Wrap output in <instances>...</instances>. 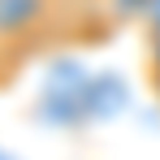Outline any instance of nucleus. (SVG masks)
Wrapping results in <instances>:
<instances>
[{
	"mask_svg": "<svg viewBox=\"0 0 160 160\" xmlns=\"http://www.w3.org/2000/svg\"><path fill=\"white\" fill-rule=\"evenodd\" d=\"M61 0H0V61L18 65L52 30Z\"/></svg>",
	"mask_w": 160,
	"mask_h": 160,
	"instance_id": "f257e3e1",
	"label": "nucleus"
},
{
	"mask_svg": "<svg viewBox=\"0 0 160 160\" xmlns=\"http://www.w3.org/2000/svg\"><path fill=\"white\" fill-rule=\"evenodd\" d=\"M100 9H104V22L112 26H134V22H143L147 0H100Z\"/></svg>",
	"mask_w": 160,
	"mask_h": 160,
	"instance_id": "f03ea898",
	"label": "nucleus"
},
{
	"mask_svg": "<svg viewBox=\"0 0 160 160\" xmlns=\"http://www.w3.org/2000/svg\"><path fill=\"white\" fill-rule=\"evenodd\" d=\"M143 39L147 35H160V0H147V9H143Z\"/></svg>",
	"mask_w": 160,
	"mask_h": 160,
	"instance_id": "7ed1b4c3",
	"label": "nucleus"
},
{
	"mask_svg": "<svg viewBox=\"0 0 160 160\" xmlns=\"http://www.w3.org/2000/svg\"><path fill=\"white\" fill-rule=\"evenodd\" d=\"M143 56H147V69H160V35L143 39Z\"/></svg>",
	"mask_w": 160,
	"mask_h": 160,
	"instance_id": "20e7f679",
	"label": "nucleus"
},
{
	"mask_svg": "<svg viewBox=\"0 0 160 160\" xmlns=\"http://www.w3.org/2000/svg\"><path fill=\"white\" fill-rule=\"evenodd\" d=\"M147 82H152V91H156V100H160V69H147Z\"/></svg>",
	"mask_w": 160,
	"mask_h": 160,
	"instance_id": "39448f33",
	"label": "nucleus"
}]
</instances>
